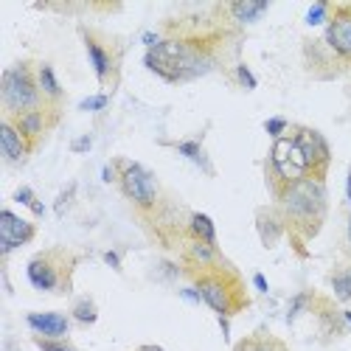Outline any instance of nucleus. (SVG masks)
Wrapping results in <instances>:
<instances>
[{
	"label": "nucleus",
	"mask_w": 351,
	"mask_h": 351,
	"mask_svg": "<svg viewBox=\"0 0 351 351\" xmlns=\"http://www.w3.org/2000/svg\"><path fill=\"white\" fill-rule=\"evenodd\" d=\"M281 208H284V217L287 222L295 228L301 237H315L324 225V217H326V189H324V180L317 178H304V180H295L284 186L281 191Z\"/></svg>",
	"instance_id": "obj_1"
},
{
	"label": "nucleus",
	"mask_w": 351,
	"mask_h": 351,
	"mask_svg": "<svg viewBox=\"0 0 351 351\" xmlns=\"http://www.w3.org/2000/svg\"><path fill=\"white\" fill-rule=\"evenodd\" d=\"M40 84L32 76V68L25 62L9 68L3 73V107L12 115L28 112V110H40Z\"/></svg>",
	"instance_id": "obj_2"
},
{
	"label": "nucleus",
	"mask_w": 351,
	"mask_h": 351,
	"mask_svg": "<svg viewBox=\"0 0 351 351\" xmlns=\"http://www.w3.org/2000/svg\"><path fill=\"white\" fill-rule=\"evenodd\" d=\"M270 160H273V169L278 174L281 183H295V180H304L309 178V166H306V158L301 152V146L295 138H278L273 143V152H270Z\"/></svg>",
	"instance_id": "obj_3"
},
{
	"label": "nucleus",
	"mask_w": 351,
	"mask_h": 351,
	"mask_svg": "<svg viewBox=\"0 0 351 351\" xmlns=\"http://www.w3.org/2000/svg\"><path fill=\"white\" fill-rule=\"evenodd\" d=\"M208 273L197 278V292H199V301H206L214 312L219 315H230L237 312L239 306L233 304V287H230V276L228 273H211V267H206Z\"/></svg>",
	"instance_id": "obj_4"
},
{
	"label": "nucleus",
	"mask_w": 351,
	"mask_h": 351,
	"mask_svg": "<svg viewBox=\"0 0 351 351\" xmlns=\"http://www.w3.org/2000/svg\"><path fill=\"white\" fill-rule=\"evenodd\" d=\"M121 189L141 208H152L155 199H158L155 178L141 163H130V160L121 163Z\"/></svg>",
	"instance_id": "obj_5"
},
{
	"label": "nucleus",
	"mask_w": 351,
	"mask_h": 351,
	"mask_svg": "<svg viewBox=\"0 0 351 351\" xmlns=\"http://www.w3.org/2000/svg\"><path fill=\"white\" fill-rule=\"evenodd\" d=\"M326 45L340 60H351V3L332 9V17L326 23Z\"/></svg>",
	"instance_id": "obj_6"
},
{
	"label": "nucleus",
	"mask_w": 351,
	"mask_h": 351,
	"mask_svg": "<svg viewBox=\"0 0 351 351\" xmlns=\"http://www.w3.org/2000/svg\"><path fill=\"white\" fill-rule=\"evenodd\" d=\"M295 141L301 146V152L306 158V166H309V178H317V180H324V171L329 166V146L324 141V135L315 132V130H298L295 132Z\"/></svg>",
	"instance_id": "obj_7"
},
{
	"label": "nucleus",
	"mask_w": 351,
	"mask_h": 351,
	"mask_svg": "<svg viewBox=\"0 0 351 351\" xmlns=\"http://www.w3.org/2000/svg\"><path fill=\"white\" fill-rule=\"evenodd\" d=\"M28 281H32L34 289L40 292H56L62 287V267L56 265V256L53 253H43L37 258L28 261Z\"/></svg>",
	"instance_id": "obj_8"
},
{
	"label": "nucleus",
	"mask_w": 351,
	"mask_h": 351,
	"mask_svg": "<svg viewBox=\"0 0 351 351\" xmlns=\"http://www.w3.org/2000/svg\"><path fill=\"white\" fill-rule=\"evenodd\" d=\"M32 239H34V225H32V222L14 217L12 211L0 214V250L12 253L14 247L32 242Z\"/></svg>",
	"instance_id": "obj_9"
},
{
	"label": "nucleus",
	"mask_w": 351,
	"mask_h": 351,
	"mask_svg": "<svg viewBox=\"0 0 351 351\" xmlns=\"http://www.w3.org/2000/svg\"><path fill=\"white\" fill-rule=\"evenodd\" d=\"M82 37H84V48H87V56H90V65L96 71V79L99 82H107L115 62H112V56L107 51V45L93 34V32H87V28H82Z\"/></svg>",
	"instance_id": "obj_10"
},
{
	"label": "nucleus",
	"mask_w": 351,
	"mask_h": 351,
	"mask_svg": "<svg viewBox=\"0 0 351 351\" xmlns=\"http://www.w3.org/2000/svg\"><path fill=\"white\" fill-rule=\"evenodd\" d=\"M25 320H28V326H32L37 335H43V337H62L71 329L68 317L60 315V312H32Z\"/></svg>",
	"instance_id": "obj_11"
},
{
	"label": "nucleus",
	"mask_w": 351,
	"mask_h": 351,
	"mask_svg": "<svg viewBox=\"0 0 351 351\" xmlns=\"http://www.w3.org/2000/svg\"><path fill=\"white\" fill-rule=\"evenodd\" d=\"M0 149H3V158H6L9 163H20V160L28 155V143H25V138L14 130L12 121L0 124Z\"/></svg>",
	"instance_id": "obj_12"
},
{
	"label": "nucleus",
	"mask_w": 351,
	"mask_h": 351,
	"mask_svg": "<svg viewBox=\"0 0 351 351\" xmlns=\"http://www.w3.org/2000/svg\"><path fill=\"white\" fill-rule=\"evenodd\" d=\"M12 124H14V130L25 138V143H32V141H37V138L43 135V130H45V115H43V110H28V112L12 115Z\"/></svg>",
	"instance_id": "obj_13"
},
{
	"label": "nucleus",
	"mask_w": 351,
	"mask_h": 351,
	"mask_svg": "<svg viewBox=\"0 0 351 351\" xmlns=\"http://www.w3.org/2000/svg\"><path fill=\"white\" fill-rule=\"evenodd\" d=\"M228 9H230L233 17H237V23L247 25V23H256L261 14L267 12V3H265V0H256V3H253V0H245V3H230Z\"/></svg>",
	"instance_id": "obj_14"
},
{
	"label": "nucleus",
	"mask_w": 351,
	"mask_h": 351,
	"mask_svg": "<svg viewBox=\"0 0 351 351\" xmlns=\"http://www.w3.org/2000/svg\"><path fill=\"white\" fill-rule=\"evenodd\" d=\"M37 84H40V93L48 99V101H60L62 99V87L56 82V73L51 65H40L37 71Z\"/></svg>",
	"instance_id": "obj_15"
},
{
	"label": "nucleus",
	"mask_w": 351,
	"mask_h": 351,
	"mask_svg": "<svg viewBox=\"0 0 351 351\" xmlns=\"http://www.w3.org/2000/svg\"><path fill=\"white\" fill-rule=\"evenodd\" d=\"M191 233H194V239H197V242H208V245H214V239H217L214 222H211L206 214H194V217H191Z\"/></svg>",
	"instance_id": "obj_16"
},
{
	"label": "nucleus",
	"mask_w": 351,
	"mask_h": 351,
	"mask_svg": "<svg viewBox=\"0 0 351 351\" xmlns=\"http://www.w3.org/2000/svg\"><path fill=\"white\" fill-rule=\"evenodd\" d=\"M191 258L197 261V265H202V267H211V265H217V261H219V253L208 242H194L191 245Z\"/></svg>",
	"instance_id": "obj_17"
},
{
	"label": "nucleus",
	"mask_w": 351,
	"mask_h": 351,
	"mask_svg": "<svg viewBox=\"0 0 351 351\" xmlns=\"http://www.w3.org/2000/svg\"><path fill=\"white\" fill-rule=\"evenodd\" d=\"M73 317L79 320V324H96V317H99V312H96V304L93 301H79L76 306H73Z\"/></svg>",
	"instance_id": "obj_18"
},
{
	"label": "nucleus",
	"mask_w": 351,
	"mask_h": 351,
	"mask_svg": "<svg viewBox=\"0 0 351 351\" xmlns=\"http://www.w3.org/2000/svg\"><path fill=\"white\" fill-rule=\"evenodd\" d=\"M14 199H17V202H23V206H28V208H32L37 217H43V214H45V206H43V202L34 197V191H32V189H25V186H23V189H17Z\"/></svg>",
	"instance_id": "obj_19"
},
{
	"label": "nucleus",
	"mask_w": 351,
	"mask_h": 351,
	"mask_svg": "<svg viewBox=\"0 0 351 351\" xmlns=\"http://www.w3.org/2000/svg\"><path fill=\"white\" fill-rule=\"evenodd\" d=\"M332 287H335V295L340 301H348L351 298V270H343L332 278Z\"/></svg>",
	"instance_id": "obj_20"
},
{
	"label": "nucleus",
	"mask_w": 351,
	"mask_h": 351,
	"mask_svg": "<svg viewBox=\"0 0 351 351\" xmlns=\"http://www.w3.org/2000/svg\"><path fill=\"white\" fill-rule=\"evenodd\" d=\"M178 152L186 155V158H191V160L199 163V166H206V155H202V149H199L197 141H183V143H178Z\"/></svg>",
	"instance_id": "obj_21"
},
{
	"label": "nucleus",
	"mask_w": 351,
	"mask_h": 351,
	"mask_svg": "<svg viewBox=\"0 0 351 351\" xmlns=\"http://www.w3.org/2000/svg\"><path fill=\"white\" fill-rule=\"evenodd\" d=\"M37 348L40 351H76L71 343L56 340V337H37Z\"/></svg>",
	"instance_id": "obj_22"
},
{
	"label": "nucleus",
	"mask_w": 351,
	"mask_h": 351,
	"mask_svg": "<svg viewBox=\"0 0 351 351\" xmlns=\"http://www.w3.org/2000/svg\"><path fill=\"white\" fill-rule=\"evenodd\" d=\"M332 12V6L329 3H315L312 9H309V14H306V23L309 25H320V23H329L326 20V14Z\"/></svg>",
	"instance_id": "obj_23"
},
{
	"label": "nucleus",
	"mask_w": 351,
	"mask_h": 351,
	"mask_svg": "<svg viewBox=\"0 0 351 351\" xmlns=\"http://www.w3.org/2000/svg\"><path fill=\"white\" fill-rule=\"evenodd\" d=\"M237 351H276V346L270 340H258V337H250L245 340L242 346H237Z\"/></svg>",
	"instance_id": "obj_24"
},
{
	"label": "nucleus",
	"mask_w": 351,
	"mask_h": 351,
	"mask_svg": "<svg viewBox=\"0 0 351 351\" xmlns=\"http://www.w3.org/2000/svg\"><path fill=\"white\" fill-rule=\"evenodd\" d=\"M265 130H267V132H270V135L278 141V138H281V132L287 130V121H284V119H270V121L265 124Z\"/></svg>",
	"instance_id": "obj_25"
},
{
	"label": "nucleus",
	"mask_w": 351,
	"mask_h": 351,
	"mask_svg": "<svg viewBox=\"0 0 351 351\" xmlns=\"http://www.w3.org/2000/svg\"><path fill=\"white\" fill-rule=\"evenodd\" d=\"M79 107H82V110H104V107H107V96H93V99H84Z\"/></svg>",
	"instance_id": "obj_26"
},
{
	"label": "nucleus",
	"mask_w": 351,
	"mask_h": 351,
	"mask_svg": "<svg viewBox=\"0 0 351 351\" xmlns=\"http://www.w3.org/2000/svg\"><path fill=\"white\" fill-rule=\"evenodd\" d=\"M237 76H239V82L247 87V90H253V87H256V79H253V73L247 71V65H239V68H237Z\"/></svg>",
	"instance_id": "obj_27"
},
{
	"label": "nucleus",
	"mask_w": 351,
	"mask_h": 351,
	"mask_svg": "<svg viewBox=\"0 0 351 351\" xmlns=\"http://www.w3.org/2000/svg\"><path fill=\"white\" fill-rule=\"evenodd\" d=\"M84 149H90V138H82L79 143H73V152H84Z\"/></svg>",
	"instance_id": "obj_28"
},
{
	"label": "nucleus",
	"mask_w": 351,
	"mask_h": 351,
	"mask_svg": "<svg viewBox=\"0 0 351 351\" xmlns=\"http://www.w3.org/2000/svg\"><path fill=\"white\" fill-rule=\"evenodd\" d=\"M104 261H107L110 267H115V270L121 267V261H119V256H115V253H107V256H104Z\"/></svg>",
	"instance_id": "obj_29"
},
{
	"label": "nucleus",
	"mask_w": 351,
	"mask_h": 351,
	"mask_svg": "<svg viewBox=\"0 0 351 351\" xmlns=\"http://www.w3.org/2000/svg\"><path fill=\"white\" fill-rule=\"evenodd\" d=\"M253 284H256L258 292H267V281H265V276H253Z\"/></svg>",
	"instance_id": "obj_30"
},
{
	"label": "nucleus",
	"mask_w": 351,
	"mask_h": 351,
	"mask_svg": "<svg viewBox=\"0 0 351 351\" xmlns=\"http://www.w3.org/2000/svg\"><path fill=\"white\" fill-rule=\"evenodd\" d=\"M141 351H163V348H158V346H143Z\"/></svg>",
	"instance_id": "obj_31"
},
{
	"label": "nucleus",
	"mask_w": 351,
	"mask_h": 351,
	"mask_svg": "<svg viewBox=\"0 0 351 351\" xmlns=\"http://www.w3.org/2000/svg\"><path fill=\"white\" fill-rule=\"evenodd\" d=\"M346 191H348V199H351V174H348V189Z\"/></svg>",
	"instance_id": "obj_32"
},
{
	"label": "nucleus",
	"mask_w": 351,
	"mask_h": 351,
	"mask_svg": "<svg viewBox=\"0 0 351 351\" xmlns=\"http://www.w3.org/2000/svg\"><path fill=\"white\" fill-rule=\"evenodd\" d=\"M348 242H351V217H348Z\"/></svg>",
	"instance_id": "obj_33"
},
{
	"label": "nucleus",
	"mask_w": 351,
	"mask_h": 351,
	"mask_svg": "<svg viewBox=\"0 0 351 351\" xmlns=\"http://www.w3.org/2000/svg\"><path fill=\"white\" fill-rule=\"evenodd\" d=\"M346 320H348V324H351V312H346Z\"/></svg>",
	"instance_id": "obj_34"
}]
</instances>
